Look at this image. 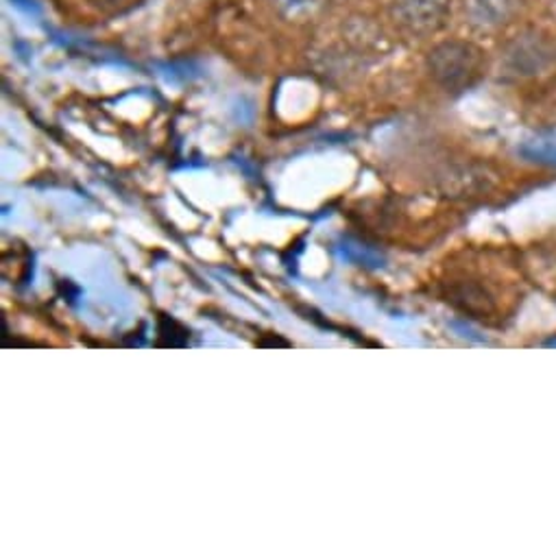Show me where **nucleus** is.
<instances>
[{
  "label": "nucleus",
  "instance_id": "f257e3e1",
  "mask_svg": "<svg viewBox=\"0 0 556 556\" xmlns=\"http://www.w3.org/2000/svg\"><path fill=\"white\" fill-rule=\"evenodd\" d=\"M484 51L469 40H445L430 49L426 68L445 92L458 94L473 88L484 75Z\"/></svg>",
  "mask_w": 556,
  "mask_h": 556
},
{
  "label": "nucleus",
  "instance_id": "f03ea898",
  "mask_svg": "<svg viewBox=\"0 0 556 556\" xmlns=\"http://www.w3.org/2000/svg\"><path fill=\"white\" fill-rule=\"evenodd\" d=\"M502 68L519 81L549 75L556 68V42L539 29H526L504 45Z\"/></svg>",
  "mask_w": 556,
  "mask_h": 556
},
{
  "label": "nucleus",
  "instance_id": "7ed1b4c3",
  "mask_svg": "<svg viewBox=\"0 0 556 556\" xmlns=\"http://www.w3.org/2000/svg\"><path fill=\"white\" fill-rule=\"evenodd\" d=\"M452 14V0H391L389 18L410 38L439 34Z\"/></svg>",
  "mask_w": 556,
  "mask_h": 556
},
{
  "label": "nucleus",
  "instance_id": "20e7f679",
  "mask_svg": "<svg viewBox=\"0 0 556 556\" xmlns=\"http://www.w3.org/2000/svg\"><path fill=\"white\" fill-rule=\"evenodd\" d=\"M523 0H463V18L478 34L508 27L521 12Z\"/></svg>",
  "mask_w": 556,
  "mask_h": 556
},
{
  "label": "nucleus",
  "instance_id": "39448f33",
  "mask_svg": "<svg viewBox=\"0 0 556 556\" xmlns=\"http://www.w3.org/2000/svg\"><path fill=\"white\" fill-rule=\"evenodd\" d=\"M328 3L330 0H268V5L277 18L295 23V25L319 18L328 8Z\"/></svg>",
  "mask_w": 556,
  "mask_h": 556
},
{
  "label": "nucleus",
  "instance_id": "423d86ee",
  "mask_svg": "<svg viewBox=\"0 0 556 556\" xmlns=\"http://www.w3.org/2000/svg\"><path fill=\"white\" fill-rule=\"evenodd\" d=\"M519 153L534 164L556 168V129H543L536 131L532 138H528L521 147Z\"/></svg>",
  "mask_w": 556,
  "mask_h": 556
},
{
  "label": "nucleus",
  "instance_id": "0eeeda50",
  "mask_svg": "<svg viewBox=\"0 0 556 556\" xmlns=\"http://www.w3.org/2000/svg\"><path fill=\"white\" fill-rule=\"evenodd\" d=\"M547 345H552V348H556V339H552Z\"/></svg>",
  "mask_w": 556,
  "mask_h": 556
}]
</instances>
